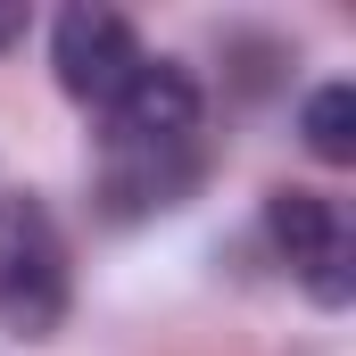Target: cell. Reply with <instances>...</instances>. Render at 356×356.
I'll list each match as a JSON object with an SVG mask.
<instances>
[{
  "label": "cell",
  "instance_id": "6da1fadb",
  "mask_svg": "<svg viewBox=\"0 0 356 356\" xmlns=\"http://www.w3.org/2000/svg\"><path fill=\"white\" fill-rule=\"evenodd\" d=\"M67 241L50 224V207L33 191L0 199V332L17 340H50L67 323Z\"/></svg>",
  "mask_w": 356,
  "mask_h": 356
},
{
  "label": "cell",
  "instance_id": "7a4b0ae2",
  "mask_svg": "<svg viewBox=\"0 0 356 356\" xmlns=\"http://www.w3.org/2000/svg\"><path fill=\"white\" fill-rule=\"evenodd\" d=\"M266 232H273V249L290 257L298 290L315 307H348L356 298V232L340 216V199H323V191H273Z\"/></svg>",
  "mask_w": 356,
  "mask_h": 356
},
{
  "label": "cell",
  "instance_id": "3957f363",
  "mask_svg": "<svg viewBox=\"0 0 356 356\" xmlns=\"http://www.w3.org/2000/svg\"><path fill=\"white\" fill-rule=\"evenodd\" d=\"M141 33L116 17V8H58V25H50V67H58V91L67 99H83V108H108L116 91L141 75Z\"/></svg>",
  "mask_w": 356,
  "mask_h": 356
},
{
  "label": "cell",
  "instance_id": "277c9868",
  "mask_svg": "<svg viewBox=\"0 0 356 356\" xmlns=\"http://www.w3.org/2000/svg\"><path fill=\"white\" fill-rule=\"evenodd\" d=\"M298 133H307V149H315L323 166H348L356 158V91L348 83H323L307 108H298Z\"/></svg>",
  "mask_w": 356,
  "mask_h": 356
},
{
  "label": "cell",
  "instance_id": "5b68a950",
  "mask_svg": "<svg viewBox=\"0 0 356 356\" xmlns=\"http://www.w3.org/2000/svg\"><path fill=\"white\" fill-rule=\"evenodd\" d=\"M17 33H25V8H17V0H0V50H8Z\"/></svg>",
  "mask_w": 356,
  "mask_h": 356
}]
</instances>
